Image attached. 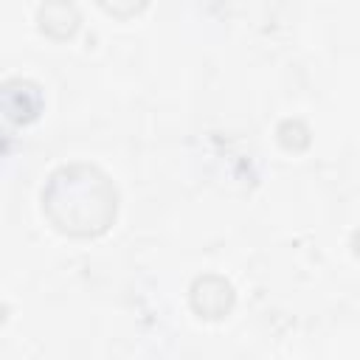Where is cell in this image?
Segmentation results:
<instances>
[{
	"mask_svg": "<svg viewBox=\"0 0 360 360\" xmlns=\"http://www.w3.org/2000/svg\"><path fill=\"white\" fill-rule=\"evenodd\" d=\"M191 307L200 318H225L233 307V287L219 276H202L191 284Z\"/></svg>",
	"mask_w": 360,
	"mask_h": 360,
	"instance_id": "cell-2",
	"label": "cell"
},
{
	"mask_svg": "<svg viewBox=\"0 0 360 360\" xmlns=\"http://www.w3.org/2000/svg\"><path fill=\"white\" fill-rule=\"evenodd\" d=\"M3 107H6V115L14 124L34 121L39 107H42L39 87L34 82H28V79H8L3 84Z\"/></svg>",
	"mask_w": 360,
	"mask_h": 360,
	"instance_id": "cell-3",
	"label": "cell"
},
{
	"mask_svg": "<svg viewBox=\"0 0 360 360\" xmlns=\"http://www.w3.org/2000/svg\"><path fill=\"white\" fill-rule=\"evenodd\" d=\"M118 208V194L112 180L90 166L70 163L59 166L42 188V211L51 225L70 236H98L104 233Z\"/></svg>",
	"mask_w": 360,
	"mask_h": 360,
	"instance_id": "cell-1",
	"label": "cell"
},
{
	"mask_svg": "<svg viewBox=\"0 0 360 360\" xmlns=\"http://www.w3.org/2000/svg\"><path fill=\"white\" fill-rule=\"evenodd\" d=\"M37 22L39 31L53 37V39H65L73 37L79 28V11L70 0H45L37 11Z\"/></svg>",
	"mask_w": 360,
	"mask_h": 360,
	"instance_id": "cell-4",
	"label": "cell"
},
{
	"mask_svg": "<svg viewBox=\"0 0 360 360\" xmlns=\"http://www.w3.org/2000/svg\"><path fill=\"white\" fill-rule=\"evenodd\" d=\"M149 0H98V6L107 11V14H115V17H132L138 14Z\"/></svg>",
	"mask_w": 360,
	"mask_h": 360,
	"instance_id": "cell-5",
	"label": "cell"
}]
</instances>
